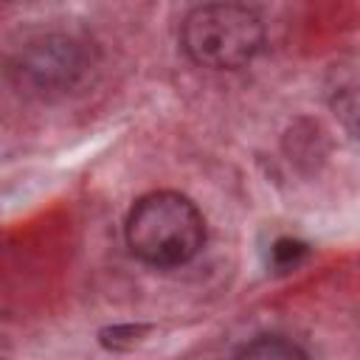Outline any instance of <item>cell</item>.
<instances>
[{"mask_svg": "<svg viewBox=\"0 0 360 360\" xmlns=\"http://www.w3.org/2000/svg\"><path fill=\"white\" fill-rule=\"evenodd\" d=\"M129 250L152 267H177L191 262L205 242L200 208L177 191L143 194L127 217Z\"/></svg>", "mask_w": 360, "mask_h": 360, "instance_id": "obj_1", "label": "cell"}, {"mask_svg": "<svg viewBox=\"0 0 360 360\" xmlns=\"http://www.w3.org/2000/svg\"><path fill=\"white\" fill-rule=\"evenodd\" d=\"M264 42L262 17L236 3H208L186 14L180 45L191 62L211 70H233L250 62Z\"/></svg>", "mask_w": 360, "mask_h": 360, "instance_id": "obj_2", "label": "cell"}, {"mask_svg": "<svg viewBox=\"0 0 360 360\" xmlns=\"http://www.w3.org/2000/svg\"><path fill=\"white\" fill-rule=\"evenodd\" d=\"M233 360H309L307 352L284 335H259L245 343Z\"/></svg>", "mask_w": 360, "mask_h": 360, "instance_id": "obj_4", "label": "cell"}, {"mask_svg": "<svg viewBox=\"0 0 360 360\" xmlns=\"http://www.w3.org/2000/svg\"><path fill=\"white\" fill-rule=\"evenodd\" d=\"M307 253H309L307 242L292 239V236H281V239H276L273 248H270V262H273V267H278V270H292V267H298V264L304 262Z\"/></svg>", "mask_w": 360, "mask_h": 360, "instance_id": "obj_5", "label": "cell"}, {"mask_svg": "<svg viewBox=\"0 0 360 360\" xmlns=\"http://www.w3.org/2000/svg\"><path fill=\"white\" fill-rule=\"evenodd\" d=\"M87 70V51L68 34H39L20 45L11 76L28 93L51 96L70 90Z\"/></svg>", "mask_w": 360, "mask_h": 360, "instance_id": "obj_3", "label": "cell"}, {"mask_svg": "<svg viewBox=\"0 0 360 360\" xmlns=\"http://www.w3.org/2000/svg\"><path fill=\"white\" fill-rule=\"evenodd\" d=\"M340 115H343L352 127L360 129V87H357V90H349V93L343 96V101H340Z\"/></svg>", "mask_w": 360, "mask_h": 360, "instance_id": "obj_6", "label": "cell"}]
</instances>
